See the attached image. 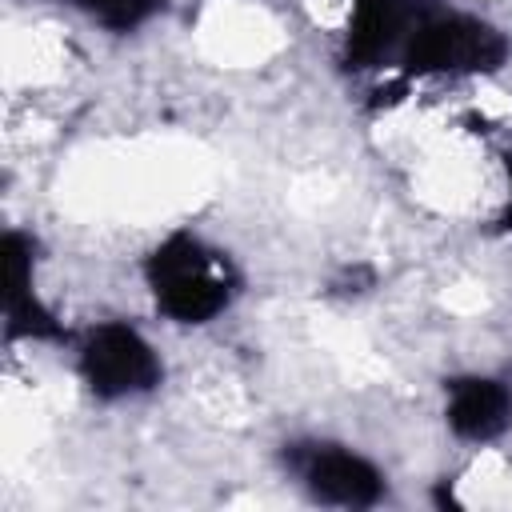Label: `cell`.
<instances>
[{"mask_svg":"<svg viewBox=\"0 0 512 512\" xmlns=\"http://www.w3.org/2000/svg\"><path fill=\"white\" fill-rule=\"evenodd\" d=\"M140 276L152 308L184 328H204L220 320L240 296V272L232 256L188 228L156 240L140 264Z\"/></svg>","mask_w":512,"mask_h":512,"instance_id":"cell-1","label":"cell"},{"mask_svg":"<svg viewBox=\"0 0 512 512\" xmlns=\"http://www.w3.org/2000/svg\"><path fill=\"white\" fill-rule=\"evenodd\" d=\"M508 60V36L476 12L420 4L400 48L404 76H488Z\"/></svg>","mask_w":512,"mask_h":512,"instance_id":"cell-2","label":"cell"},{"mask_svg":"<svg viewBox=\"0 0 512 512\" xmlns=\"http://www.w3.org/2000/svg\"><path fill=\"white\" fill-rule=\"evenodd\" d=\"M72 368L80 388L100 404H124L164 384V356L132 320H96L72 336Z\"/></svg>","mask_w":512,"mask_h":512,"instance_id":"cell-3","label":"cell"},{"mask_svg":"<svg viewBox=\"0 0 512 512\" xmlns=\"http://www.w3.org/2000/svg\"><path fill=\"white\" fill-rule=\"evenodd\" d=\"M288 476L308 500L332 508H372L388 492L384 468L344 440H300L288 448Z\"/></svg>","mask_w":512,"mask_h":512,"instance_id":"cell-4","label":"cell"},{"mask_svg":"<svg viewBox=\"0 0 512 512\" xmlns=\"http://www.w3.org/2000/svg\"><path fill=\"white\" fill-rule=\"evenodd\" d=\"M0 280H4V336L8 340H72L56 320L36 284V240L8 228L0 244Z\"/></svg>","mask_w":512,"mask_h":512,"instance_id":"cell-5","label":"cell"},{"mask_svg":"<svg viewBox=\"0 0 512 512\" xmlns=\"http://www.w3.org/2000/svg\"><path fill=\"white\" fill-rule=\"evenodd\" d=\"M444 424L460 444H496L512 428V384L492 372L444 380Z\"/></svg>","mask_w":512,"mask_h":512,"instance_id":"cell-6","label":"cell"},{"mask_svg":"<svg viewBox=\"0 0 512 512\" xmlns=\"http://www.w3.org/2000/svg\"><path fill=\"white\" fill-rule=\"evenodd\" d=\"M60 4L116 36L144 28L164 12V0H60Z\"/></svg>","mask_w":512,"mask_h":512,"instance_id":"cell-7","label":"cell"},{"mask_svg":"<svg viewBox=\"0 0 512 512\" xmlns=\"http://www.w3.org/2000/svg\"><path fill=\"white\" fill-rule=\"evenodd\" d=\"M504 176H508V196H504V208H500V228L512 232V152H504Z\"/></svg>","mask_w":512,"mask_h":512,"instance_id":"cell-8","label":"cell"}]
</instances>
